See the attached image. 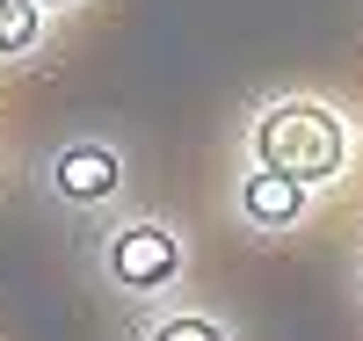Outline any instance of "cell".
<instances>
[{
    "label": "cell",
    "mask_w": 363,
    "mask_h": 341,
    "mask_svg": "<svg viewBox=\"0 0 363 341\" xmlns=\"http://www.w3.org/2000/svg\"><path fill=\"white\" fill-rule=\"evenodd\" d=\"M262 167L291 181H327L342 167V123L313 102H284L262 116Z\"/></svg>",
    "instance_id": "cell-1"
},
{
    "label": "cell",
    "mask_w": 363,
    "mask_h": 341,
    "mask_svg": "<svg viewBox=\"0 0 363 341\" xmlns=\"http://www.w3.org/2000/svg\"><path fill=\"white\" fill-rule=\"evenodd\" d=\"M116 276H124L131 291H153V284H167L174 276V240L160 233V225H131L124 240H116Z\"/></svg>",
    "instance_id": "cell-2"
},
{
    "label": "cell",
    "mask_w": 363,
    "mask_h": 341,
    "mask_svg": "<svg viewBox=\"0 0 363 341\" xmlns=\"http://www.w3.org/2000/svg\"><path fill=\"white\" fill-rule=\"evenodd\" d=\"M240 203H247V218L255 225H291L298 218V203H306V181H291V174H255L247 189H240Z\"/></svg>",
    "instance_id": "cell-3"
},
{
    "label": "cell",
    "mask_w": 363,
    "mask_h": 341,
    "mask_svg": "<svg viewBox=\"0 0 363 341\" xmlns=\"http://www.w3.org/2000/svg\"><path fill=\"white\" fill-rule=\"evenodd\" d=\"M58 189L80 196V203H95V196H109V189H116V160H109L102 145H73L66 160H58Z\"/></svg>",
    "instance_id": "cell-4"
},
{
    "label": "cell",
    "mask_w": 363,
    "mask_h": 341,
    "mask_svg": "<svg viewBox=\"0 0 363 341\" xmlns=\"http://www.w3.org/2000/svg\"><path fill=\"white\" fill-rule=\"evenodd\" d=\"M37 44V0H0V51Z\"/></svg>",
    "instance_id": "cell-5"
},
{
    "label": "cell",
    "mask_w": 363,
    "mask_h": 341,
    "mask_svg": "<svg viewBox=\"0 0 363 341\" xmlns=\"http://www.w3.org/2000/svg\"><path fill=\"white\" fill-rule=\"evenodd\" d=\"M153 341H225V334L211 327V320H174V327H160Z\"/></svg>",
    "instance_id": "cell-6"
}]
</instances>
